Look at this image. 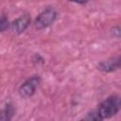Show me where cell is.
I'll use <instances>...</instances> for the list:
<instances>
[{
	"instance_id": "6da1fadb",
	"label": "cell",
	"mask_w": 121,
	"mask_h": 121,
	"mask_svg": "<svg viewBox=\"0 0 121 121\" xmlns=\"http://www.w3.org/2000/svg\"><path fill=\"white\" fill-rule=\"evenodd\" d=\"M121 102L118 95H113L109 97H107L104 101H102L97 110L95 112L88 113L85 119L90 120H102L106 118H110L113 115H115L119 110H120Z\"/></svg>"
},
{
	"instance_id": "7a4b0ae2",
	"label": "cell",
	"mask_w": 121,
	"mask_h": 121,
	"mask_svg": "<svg viewBox=\"0 0 121 121\" xmlns=\"http://www.w3.org/2000/svg\"><path fill=\"white\" fill-rule=\"evenodd\" d=\"M57 17V11L53 8H47L42 11L35 20V27L37 29H43L51 26Z\"/></svg>"
},
{
	"instance_id": "3957f363",
	"label": "cell",
	"mask_w": 121,
	"mask_h": 121,
	"mask_svg": "<svg viewBox=\"0 0 121 121\" xmlns=\"http://www.w3.org/2000/svg\"><path fill=\"white\" fill-rule=\"evenodd\" d=\"M40 83V78L37 76L31 77L30 78L26 79L20 87H19V95L24 97L27 98L34 95L37 86Z\"/></svg>"
},
{
	"instance_id": "277c9868",
	"label": "cell",
	"mask_w": 121,
	"mask_h": 121,
	"mask_svg": "<svg viewBox=\"0 0 121 121\" xmlns=\"http://www.w3.org/2000/svg\"><path fill=\"white\" fill-rule=\"evenodd\" d=\"M29 24H30L29 15L28 14H23L10 24V28L14 33L20 34L27 28Z\"/></svg>"
},
{
	"instance_id": "5b68a950",
	"label": "cell",
	"mask_w": 121,
	"mask_h": 121,
	"mask_svg": "<svg viewBox=\"0 0 121 121\" xmlns=\"http://www.w3.org/2000/svg\"><path fill=\"white\" fill-rule=\"evenodd\" d=\"M120 57H114V58H111L107 60H103L101 61L98 65H97V69L99 71L102 72H106V73H110V72H113L115 70H117L120 67Z\"/></svg>"
},
{
	"instance_id": "8992f818",
	"label": "cell",
	"mask_w": 121,
	"mask_h": 121,
	"mask_svg": "<svg viewBox=\"0 0 121 121\" xmlns=\"http://www.w3.org/2000/svg\"><path fill=\"white\" fill-rule=\"evenodd\" d=\"M14 110L11 105H7L5 109L0 111V120H10L13 116Z\"/></svg>"
},
{
	"instance_id": "52a82bcc",
	"label": "cell",
	"mask_w": 121,
	"mask_h": 121,
	"mask_svg": "<svg viewBox=\"0 0 121 121\" xmlns=\"http://www.w3.org/2000/svg\"><path fill=\"white\" fill-rule=\"evenodd\" d=\"M9 26V20L7 17L3 16L0 18V32H3L5 31Z\"/></svg>"
},
{
	"instance_id": "ba28073f",
	"label": "cell",
	"mask_w": 121,
	"mask_h": 121,
	"mask_svg": "<svg viewBox=\"0 0 121 121\" xmlns=\"http://www.w3.org/2000/svg\"><path fill=\"white\" fill-rule=\"evenodd\" d=\"M113 31V36H115L116 38H119L120 37V27L119 26H115V27H113V29H112Z\"/></svg>"
},
{
	"instance_id": "9c48e42d",
	"label": "cell",
	"mask_w": 121,
	"mask_h": 121,
	"mask_svg": "<svg viewBox=\"0 0 121 121\" xmlns=\"http://www.w3.org/2000/svg\"><path fill=\"white\" fill-rule=\"evenodd\" d=\"M71 2H75V3H78V4H85L87 2H89L90 0H69Z\"/></svg>"
}]
</instances>
